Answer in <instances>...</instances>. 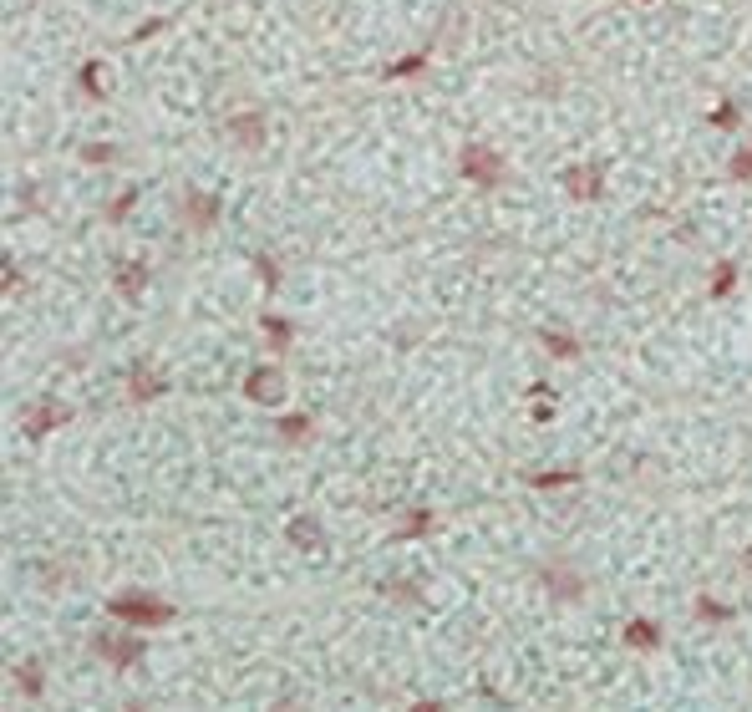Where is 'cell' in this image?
I'll use <instances>...</instances> for the list:
<instances>
[{
    "label": "cell",
    "instance_id": "603a6c76",
    "mask_svg": "<svg viewBox=\"0 0 752 712\" xmlns=\"http://www.w3.org/2000/svg\"><path fill=\"white\" fill-rule=\"evenodd\" d=\"M254 270H260V280H265V290H280V265H275V254L254 250Z\"/></svg>",
    "mask_w": 752,
    "mask_h": 712
},
{
    "label": "cell",
    "instance_id": "44dd1931",
    "mask_svg": "<svg viewBox=\"0 0 752 712\" xmlns=\"http://www.w3.org/2000/svg\"><path fill=\"white\" fill-rule=\"evenodd\" d=\"M77 81H81V92L87 97H107V87H102V62H87L77 72Z\"/></svg>",
    "mask_w": 752,
    "mask_h": 712
},
{
    "label": "cell",
    "instance_id": "ac0fdd59",
    "mask_svg": "<svg viewBox=\"0 0 752 712\" xmlns=\"http://www.w3.org/2000/svg\"><path fill=\"white\" fill-rule=\"evenodd\" d=\"M539 341H544V351H549V356H560V362L580 356V341H575V336H564V331H544Z\"/></svg>",
    "mask_w": 752,
    "mask_h": 712
},
{
    "label": "cell",
    "instance_id": "83f0119b",
    "mask_svg": "<svg viewBox=\"0 0 752 712\" xmlns=\"http://www.w3.org/2000/svg\"><path fill=\"white\" fill-rule=\"evenodd\" d=\"M315 519H290V539H300V545H315Z\"/></svg>",
    "mask_w": 752,
    "mask_h": 712
},
{
    "label": "cell",
    "instance_id": "ffe728a7",
    "mask_svg": "<svg viewBox=\"0 0 752 712\" xmlns=\"http://www.w3.org/2000/svg\"><path fill=\"white\" fill-rule=\"evenodd\" d=\"M16 687H21L26 697H41V687H47V682H41V666H36V662H21V666H16Z\"/></svg>",
    "mask_w": 752,
    "mask_h": 712
},
{
    "label": "cell",
    "instance_id": "9c48e42d",
    "mask_svg": "<svg viewBox=\"0 0 752 712\" xmlns=\"http://www.w3.org/2000/svg\"><path fill=\"white\" fill-rule=\"evenodd\" d=\"M163 392H168V382H163V377H153L148 366H138V372L127 377V397H132V407H142V402H158Z\"/></svg>",
    "mask_w": 752,
    "mask_h": 712
},
{
    "label": "cell",
    "instance_id": "8fae6325",
    "mask_svg": "<svg viewBox=\"0 0 752 712\" xmlns=\"http://www.w3.org/2000/svg\"><path fill=\"white\" fill-rule=\"evenodd\" d=\"M539 580H544L560 601H580V596H585V580H580V575H569V570H560V565H544V570H539Z\"/></svg>",
    "mask_w": 752,
    "mask_h": 712
},
{
    "label": "cell",
    "instance_id": "2e32d148",
    "mask_svg": "<svg viewBox=\"0 0 752 712\" xmlns=\"http://www.w3.org/2000/svg\"><path fill=\"white\" fill-rule=\"evenodd\" d=\"M732 285H737V260H717V265H712V280H706V290H712V296H732Z\"/></svg>",
    "mask_w": 752,
    "mask_h": 712
},
{
    "label": "cell",
    "instance_id": "4dcf8cb0",
    "mask_svg": "<svg viewBox=\"0 0 752 712\" xmlns=\"http://www.w3.org/2000/svg\"><path fill=\"white\" fill-rule=\"evenodd\" d=\"M748 570H752V550H748Z\"/></svg>",
    "mask_w": 752,
    "mask_h": 712
},
{
    "label": "cell",
    "instance_id": "9a60e30c",
    "mask_svg": "<svg viewBox=\"0 0 752 712\" xmlns=\"http://www.w3.org/2000/svg\"><path fill=\"white\" fill-rule=\"evenodd\" d=\"M423 72H427V51H407V56H397L381 77L387 81H407V77H423Z\"/></svg>",
    "mask_w": 752,
    "mask_h": 712
},
{
    "label": "cell",
    "instance_id": "f546056e",
    "mask_svg": "<svg viewBox=\"0 0 752 712\" xmlns=\"http://www.w3.org/2000/svg\"><path fill=\"white\" fill-rule=\"evenodd\" d=\"M412 712H448V708H442V702H417Z\"/></svg>",
    "mask_w": 752,
    "mask_h": 712
},
{
    "label": "cell",
    "instance_id": "7c38bea8",
    "mask_svg": "<svg viewBox=\"0 0 752 712\" xmlns=\"http://www.w3.org/2000/svg\"><path fill=\"white\" fill-rule=\"evenodd\" d=\"M524 484H529V489H539V493H549V489H575V484H580V468H554V474H524Z\"/></svg>",
    "mask_w": 752,
    "mask_h": 712
},
{
    "label": "cell",
    "instance_id": "cb8c5ba5",
    "mask_svg": "<svg viewBox=\"0 0 752 712\" xmlns=\"http://www.w3.org/2000/svg\"><path fill=\"white\" fill-rule=\"evenodd\" d=\"M132 204H138V189H123V193H117V199L107 204V219H112V224H123V219H127V209H132Z\"/></svg>",
    "mask_w": 752,
    "mask_h": 712
},
{
    "label": "cell",
    "instance_id": "1f68e13d",
    "mask_svg": "<svg viewBox=\"0 0 752 712\" xmlns=\"http://www.w3.org/2000/svg\"><path fill=\"white\" fill-rule=\"evenodd\" d=\"M132 712H148V708H132Z\"/></svg>",
    "mask_w": 752,
    "mask_h": 712
},
{
    "label": "cell",
    "instance_id": "8992f818",
    "mask_svg": "<svg viewBox=\"0 0 752 712\" xmlns=\"http://www.w3.org/2000/svg\"><path fill=\"white\" fill-rule=\"evenodd\" d=\"M564 189L575 193V199H585V204H595L600 193H605V168H595V163L569 168V174H564Z\"/></svg>",
    "mask_w": 752,
    "mask_h": 712
},
{
    "label": "cell",
    "instance_id": "d4e9b609",
    "mask_svg": "<svg viewBox=\"0 0 752 712\" xmlns=\"http://www.w3.org/2000/svg\"><path fill=\"white\" fill-rule=\"evenodd\" d=\"M706 123H712V127H722V133H727V127H737V123H742V112H737V102H722V107L712 112V117H706Z\"/></svg>",
    "mask_w": 752,
    "mask_h": 712
},
{
    "label": "cell",
    "instance_id": "f1b7e54d",
    "mask_svg": "<svg viewBox=\"0 0 752 712\" xmlns=\"http://www.w3.org/2000/svg\"><path fill=\"white\" fill-rule=\"evenodd\" d=\"M163 26H168V21H148V26H142V31L132 36V41H148V36H158V31H163Z\"/></svg>",
    "mask_w": 752,
    "mask_h": 712
},
{
    "label": "cell",
    "instance_id": "3957f363",
    "mask_svg": "<svg viewBox=\"0 0 752 712\" xmlns=\"http://www.w3.org/2000/svg\"><path fill=\"white\" fill-rule=\"evenodd\" d=\"M244 397L265 402V407H280L285 402V372H275V366H254L250 377H244Z\"/></svg>",
    "mask_w": 752,
    "mask_h": 712
},
{
    "label": "cell",
    "instance_id": "52a82bcc",
    "mask_svg": "<svg viewBox=\"0 0 752 712\" xmlns=\"http://www.w3.org/2000/svg\"><path fill=\"white\" fill-rule=\"evenodd\" d=\"M92 647H97V651H107V662H112V666H132V662L142 656L138 636H112V631H107V636H97Z\"/></svg>",
    "mask_w": 752,
    "mask_h": 712
},
{
    "label": "cell",
    "instance_id": "30bf717a",
    "mask_svg": "<svg viewBox=\"0 0 752 712\" xmlns=\"http://www.w3.org/2000/svg\"><path fill=\"white\" fill-rule=\"evenodd\" d=\"M66 417H72V412H66L62 402H41V407H36V417H26V438H31V443H41L51 427H62Z\"/></svg>",
    "mask_w": 752,
    "mask_h": 712
},
{
    "label": "cell",
    "instance_id": "7402d4cb",
    "mask_svg": "<svg viewBox=\"0 0 752 712\" xmlns=\"http://www.w3.org/2000/svg\"><path fill=\"white\" fill-rule=\"evenodd\" d=\"M696 616H702V621H732L737 611H732V605H722L717 596H696Z\"/></svg>",
    "mask_w": 752,
    "mask_h": 712
},
{
    "label": "cell",
    "instance_id": "6da1fadb",
    "mask_svg": "<svg viewBox=\"0 0 752 712\" xmlns=\"http://www.w3.org/2000/svg\"><path fill=\"white\" fill-rule=\"evenodd\" d=\"M107 616L123 621V626H168L178 611H173L163 596H148V590H132V596H112Z\"/></svg>",
    "mask_w": 752,
    "mask_h": 712
},
{
    "label": "cell",
    "instance_id": "d6986e66",
    "mask_svg": "<svg viewBox=\"0 0 752 712\" xmlns=\"http://www.w3.org/2000/svg\"><path fill=\"white\" fill-rule=\"evenodd\" d=\"M260 326H265V336H269V347L275 351H290V341H295V326H290V321H280V316H260Z\"/></svg>",
    "mask_w": 752,
    "mask_h": 712
},
{
    "label": "cell",
    "instance_id": "484cf974",
    "mask_svg": "<svg viewBox=\"0 0 752 712\" xmlns=\"http://www.w3.org/2000/svg\"><path fill=\"white\" fill-rule=\"evenodd\" d=\"M112 159H117L112 142H87V148H81V163H112Z\"/></svg>",
    "mask_w": 752,
    "mask_h": 712
},
{
    "label": "cell",
    "instance_id": "e0dca14e",
    "mask_svg": "<svg viewBox=\"0 0 752 712\" xmlns=\"http://www.w3.org/2000/svg\"><path fill=\"white\" fill-rule=\"evenodd\" d=\"M315 433V423L305 417V412H280V438H290V443H305Z\"/></svg>",
    "mask_w": 752,
    "mask_h": 712
},
{
    "label": "cell",
    "instance_id": "7a4b0ae2",
    "mask_svg": "<svg viewBox=\"0 0 752 712\" xmlns=\"http://www.w3.org/2000/svg\"><path fill=\"white\" fill-rule=\"evenodd\" d=\"M457 174L478 184V189H499L503 184V153L488 148V142H463L457 148Z\"/></svg>",
    "mask_w": 752,
    "mask_h": 712
},
{
    "label": "cell",
    "instance_id": "4316f807",
    "mask_svg": "<svg viewBox=\"0 0 752 712\" xmlns=\"http://www.w3.org/2000/svg\"><path fill=\"white\" fill-rule=\"evenodd\" d=\"M732 178H742V184H752V142H748V148H737V153H732Z\"/></svg>",
    "mask_w": 752,
    "mask_h": 712
},
{
    "label": "cell",
    "instance_id": "ba28073f",
    "mask_svg": "<svg viewBox=\"0 0 752 712\" xmlns=\"http://www.w3.org/2000/svg\"><path fill=\"white\" fill-rule=\"evenodd\" d=\"M112 285H117V296H127V301L142 296V290H148V265H142V260H123V265L112 270Z\"/></svg>",
    "mask_w": 752,
    "mask_h": 712
},
{
    "label": "cell",
    "instance_id": "277c9868",
    "mask_svg": "<svg viewBox=\"0 0 752 712\" xmlns=\"http://www.w3.org/2000/svg\"><path fill=\"white\" fill-rule=\"evenodd\" d=\"M214 219H219V199L214 193H204V189H188L184 193V224L188 229H214Z\"/></svg>",
    "mask_w": 752,
    "mask_h": 712
},
{
    "label": "cell",
    "instance_id": "5b68a950",
    "mask_svg": "<svg viewBox=\"0 0 752 712\" xmlns=\"http://www.w3.org/2000/svg\"><path fill=\"white\" fill-rule=\"evenodd\" d=\"M229 138H235L244 153L265 148V112H235V117H229Z\"/></svg>",
    "mask_w": 752,
    "mask_h": 712
},
{
    "label": "cell",
    "instance_id": "4fadbf2b",
    "mask_svg": "<svg viewBox=\"0 0 752 712\" xmlns=\"http://www.w3.org/2000/svg\"><path fill=\"white\" fill-rule=\"evenodd\" d=\"M620 641H626L630 651H656L661 647V631H656V621H630Z\"/></svg>",
    "mask_w": 752,
    "mask_h": 712
},
{
    "label": "cell",
    "instance_id": "5bb4252c",
    "mask_svg": "<svg viewBox=\"0 0 752 712\" xmlns=\"http://www.w3.org/2000/svg\"><path fill=\"white\" fill-rule=\"evenodd\" d=\"M423 535H432V509H407L397 519V539H423Z\"/></svg>",
    "mask_w": 752,
    "mask_h": 712
}]
</instances>
